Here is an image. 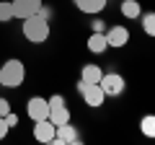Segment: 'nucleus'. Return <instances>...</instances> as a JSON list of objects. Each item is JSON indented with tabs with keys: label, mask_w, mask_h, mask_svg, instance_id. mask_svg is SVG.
I'll use <instances>...</instances> for the list:
<instances>
[{
	"label": "nucleus",
	"mask_w": 155,
	"mask_h": 145,
	"mask_svg": "<svg viewBox=\"0 0 155 145\" xmlns=\"http://www.w3.org/2000/svg\"><path fill=\"white\" fill-rule=\"evenodd\" d=\"M23 36H26L31 44H44L49 39V18H44L41 13H34V16L23 18Z\"/></svg>",
	"instance_id": "obj_1"
},
{
	"label": "nucleus",
	"mask_w": 155,
	"mask_h": 145,
	"mask_svg": "<svg viewBox=\"0 0 155 145\" xmlns=\"http://www.w3.org/2000/svg\"><path fill=\"white\" fill-rule=\"evenodd\" d=\"M26 80V67L21 60H8L0 67V86L3 88H18Z\"/></svg>",
	"instance_id": "obj_2"
},
{
	"label": "nucleus",
	"mask_w": 155,
	"mask_h": 145,
	"mask_svg": "<svg viewBox=\"0 0 155 145\" xmlns=\"http://www.w3.org/2000/svg\"><path fill=\"white\" fill-rule=\"evenodd\" d=\"M78 91L83 93L85 106H91V109H98V106H104L106 93L101 91V86H98V83H85V80H80V83H78Z\"/></svg>",
	"instance_id": "obj_3"
},
{
	"label": "nucleus",
	"mask_w": 155,
	"mask_h": 145,
	"mask_svg": "<svg viewBox=\"0 0 155 145\" xmlns=\"http://www.w3.org/2000/svg\"><path fill=\"white\" fill-rule=\"evenodd\" d=\"M26 114L31 122H39V119H47L49 117V101L41 99V96H31L26 104Z\"/></svg>",
	"instance_id": "obj_4"
},
{
	"label": "nucleus",
	"mask_w": 155,
	"mask_h": 145,
	"mask_svg": "<svg viewBox=\"0 0 155 145\" xmlns=\"http://www.w3.org/2000/svg\"><path fill=\"white\" fill-rule=\"evenodd\" d=\"M98 86H101V91H104L106 96H119L124 91V78L119 72H104L101 80H98Z\"/></svg>",
	"instance_id": "obj_5"
},
{
	"label": "nucleus",
	"mask_w": 155,
	"mask_h": 145,
	"mask_svg": "<svg viewBox=\"0 0 155 145\" xmlns=\"http://www.w3.org/2000/svg\"><path fill=\"white\" fill-rule=\"evenodd\" d=\"M13 5V18H28L34 16V13H39V8H41V0H11Z\"/></svg>",
	"instance_id": "obj_6"
},
{
	"label": "nucleus",
	"mask_w": 155,
	"mask_h": 145,
	"mask_svg": "<svg viewBox=\"0 0 155 145\" xmlns=\"http://www.w3.org/2000/svg\"><path fill=\"white\" fill-rule=\"evenodd\" d=\"M54 143L57 145H75V143H80V135H78V130L72 127L70 122H65V124H57Z\"/></svg>",
	"instance_id": "obj_7"
},
{
	"label": "nucleus",
	"mask_w": 155,
	"mask_h": 145,
	"mask_svg": "<svg viewBox=\"0 0 155 145\" xmlns=\"http://www.w3.org/2000/svg\"><path fill=\"white\" fill-rule=\"evenodd\" d=\"M104 36H106V44H109V47H116V49H122V47L129 44V31H127L124 26H114V29H109Z\"/></svg>",
	"instance_id": "obj_8"
},
{
	"label": "nucleus",
	"mask_w": 155,
	"mask_h": 145,
	"mask_svg": "<svg viewBox=\"0 0 155 145\" xmlns=\"http://www.w3.org/2000/svg\"><path fill=\"white\" fill-rule=\"evenodd\" d=\"M54 130L57 127L49 119H39V122H34V137L39 143H54Z\"/></svg>",
	"instance_id": "obj_9"
},
{
	"label": "nucleus",
	"mask_w": 155,
	"mask_h": 145,
	"mask_svg": "<svg viewBox=\"0 0 155 145\" xmlns=\"http://www.w3.org/2000/svg\"><path fill=\"white\" fill-rule=\"evenodd\" d=\"M47 119H49L54 127L57 124H65V122H70V109H67L65 104H52L49 106V117Z\"/></svg>",
	"instance_id": "obj_10"
},
{
	"label": "nucleus",
	"mask_w": 155,
	"mask_h": 145,
	"mask_svg": "<svg viewBox=\"0 0 155 145\" xmlns=\"http://www.w3.org/2000/svg\"><path fill=\"white\" fill-rule=\"evenodd\" d=\"M72 3H75L83 13H91V16H93V13H101L106 8V0H72Z\"/></svg>",
	"instance_id": "obj_11"
},
{
	"label": "nucleus",
	"mask_w": 155,
	"mask_h": 145,
	"mask_svg": "<svg viewBox=\"0 0 155 145\" xmlns=\"http://www.w3.org/2000/svg\"><path fill=\"white\" fill-rule=\"evenodd\" d=\"M88 49H91V52H96V55H101V52H106V49H109L104 31H93V34L88 36Z\"/></svg>",
	"instance_id": "obj_12"
},
{
	"label": "nucleus",
	"mask_w": 155,
	"mask_h": 145,
	"mask_svg": "<svg viewBox=\"0 0 155 145\" xmlns=\"http://www.w3.org/2000/svg\"><path fill=\"white\" fill-rule=\"evenodd\" d=\"M101 75H104V70H101L98 65H83V72H80V80H85V83H98Z\"/></svg>",
	"instance_id": "obj_13"
},
{
	"label": "nucleus",
	"mask_w": 155,
	"mask_h": 145,
	"mask_svg": "<svg viewBox=\"0 0 155 145\" xmlns=\"http://www.w3.org/2000/svg\"><path fill=\"white\" fill-rule=\"evenodd\" d=\"M140 13H142V8H140L137 0H124L122 3V16L124 18H140Z\"/></svg>",
	"instance_id": "obj_14"
},
{
	"label": "nucleus",
	"mask_w": 155,
	"mask_h": 145,
	"mask_svg": "<svg viewBox=\"0 0 155 145\" xmlns=\"http://www.w3.org/2000/svg\"><path fill=\"white\" fill-rule=\"evenodd\" d=\"M142 16V29L147 36H155V13H140Z\"/></svg>",
	"instance_id": "obj_15"
},
{
	"label": "nucleus",
	"mask_w": 155,
	"mask_h": 145,
	"mask_svg": "<svg viewBox=\"0 0 155 145\" xmlns=\"http://www.w3.org/2000/svg\"><path fill=\"white\" fill-rule=\"evenodd\" d=\"M13 18V5L11 0H0V23H8Z\"/></svg>",
	"instance_id": "obj_16"
},
{
	"label": "nucleus",
	"mask_w": 155,
	"mask_h": 145,
	"mask_svg": "<svg viewBox=\"0 0 155 145\" xmlns=\"http://www.w3.org/2000/svg\"><path fill=\"white\" fill-rule=\"evenodd\" d=\"M142 132L147 135V137H153V135H155V117H150V114H147V117L142 119Z\"/></svg>",
	"instance_id": "obj_17"
},
{
	"label": "nucleus",
	"mask_w": 155,
	"mask_h": 145,
	"mask_svg": "<svg viewBox=\"0 0 155 145\" xmlns=\"http://www.w3.org/2000/svg\"><path fill=\"white\" fill-rule=\"evenodd\" d=\"M3 119H5V124H8V127H18V114H16V112H8Z\"/></svg>",
	"instance_id": "obj_18"
},
{
	"label": "nucleus",
	"mask_w": 155,
	"mask_h": 145,
	"mask_svg": "<svg viewBox=\"0 0 155 145\" xmlns=\"http://www.w3.org/2000/svg\"><path fill=\"white\" fill-rule=\"evenodd\" d=\"M8 112H11V104H8V99H0V117H5Z\"/></svg>",
	"instance_id": "obj_19"
},
{
	"label": "nucleus",
	"mask_w": 155,
	"mask_h": 145,
	"mask_svg": "<svg viewBox=\"0 0 155 145\" xmlns=\"http://www.w3.org/2000/svg\"><path fill=\"white\" fill-rule=\"evenodd\" d=\"M8 130H11V127H8V124H5V119L0 117V140H3V137H5V135H8Z\"/></svg>",
	"instance_id": "obj_20"
},
{
	"label": "nucleus",
	"mask_w": 155,
	"mask_h": 145,
	"mask_svg": "<svg viewBox=\"0 0 155 145\" xmlns=\"http://www.w3.org/2000/svg\"><path fill=\"white\" fill-rule=\"evenodd\" d=\"M91 26H93V31H104V21H101V18H98V21H93Z\"/></svg>",
	"instance_id": "obj_21"
}]
</instances>
